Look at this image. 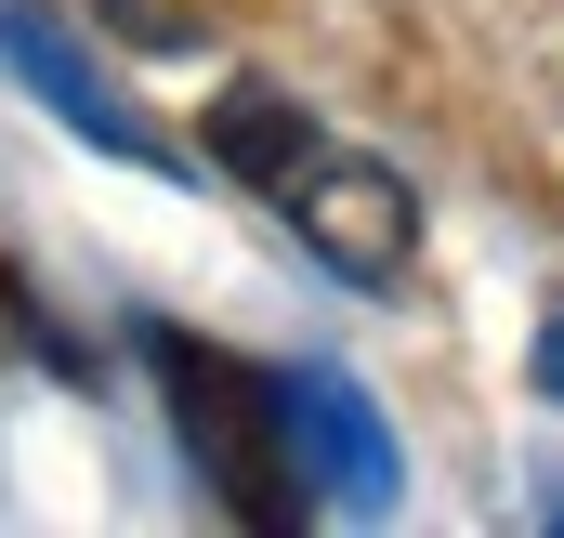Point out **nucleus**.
I'll list each match as a JSON object with an SVG mask.
<instances>
[{"mask_svg":"<svg viewBox=\"0 0 564 538\" xmlns=\"http://www.w3.org/2000/svg\"><path fill=\"white\" fill-rule=\"evenodd\" d=\"M276 407H289V460H302V499L315 513H394V433H381V407L355 395L341 368H289L276 381Z\"/></svg>","mask_w":564,"mask_h":538,"instance_id":"3","label":"nucleus"},{"mask_svg":"<svg viewBox=\"0 0 564 538\" xmlns=\"http://www.w3.org/2000/svg\"><path fill=\"white\" fill-rule=\"evenodd\" d=\"M210 158L237 171V184H263L289 224H302V250L328 276H355V289H381V276H408V250H421V197L381 171V158H355L341 132H315L289 93H263V79H237L224 106H210Z\"/></svg>","mask_w":564,"mask_h":538,"instance_id":"1","label":"nucleus"},{"mask_svg":"<svg viewBox=\"0 0 564 538\" xmlns=\"http://www.w3.org/2000/svg\"><path fill=\"white\" fill-rule=\"evenodd\" d=\"M539 395L564 407V315H552V329H539Z\"/></svg>","mask_w":564,"mask_h":538,"instance_id":"6","label":"nucleus"},{"mask_svg":"<svg viewBox=\"0 0 564 538\" xmlns=\"http://www.w3.org/2000/svg\"><path fill=\"white\" fill-rule=\"evenodd\" d=\"M0 66H13L40 106H66V119L106 144V158H132V171H171V144L144 132V119H132V93H119V79H106V66H93L66 26H53V0H0Z\"/></svg>","mask_w":564,"mask_h":538,"instance_id":"4","label":"nucleus"},{"mask_svg":"<svg viewBox=\"0 0 564 538\" xmlns=\"http://www.w3.org/2000/svg\"><path fill=\"white\" fill-rule=\"evenodd\" d=\"M0 355H40V315H26V289L0 276Z\"/></svg>","mask_w":564,"mask_h":538,"instance_id":"5","label":"nucleus"},{"mask_svg":"<svg viewBox=\"0 0 564 538\" xmlns=\"http://www.w3.org/2000/svg\"><path fill=\"white\" fill-rule=\"evenodd\" d=\"M144 368H158V395H171V433H184L197 486H210L250 538H289L315 513V499H302V460H289V407H276V381H263L250 355H224V342H197V329H144Z\"/></svg>","mask_w":564,"mask_h":538,"instance_id":"2","label":"nucleus"}]
</instances>
